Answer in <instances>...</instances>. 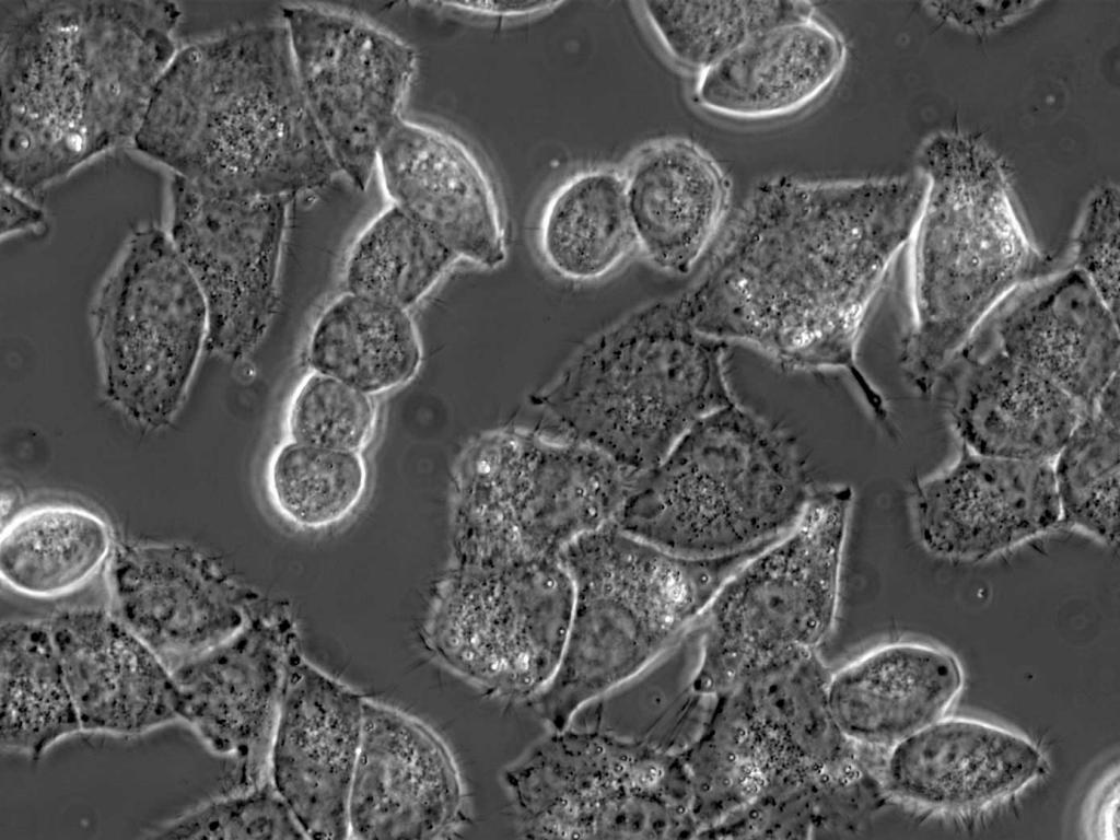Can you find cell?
<instances>
[{
  "mask_svg": "<svg viewBox=\"0 0 1120 840\" xmlns=\"http://www.w3.org/2000/svg\"><path fill=\"white\" fill-rule=\"evenodd\" d=\"M623 179L637 248L655 268L687 275L726 215L725 173L697 143L666 138L642 148Z\"/></svg>",
  "mask_w": 1120,
  "mask_h": 840,
  "instance_id": "27",
  "label": "cell"
},
{
  "mask_svg": "<svg viewBox=\"0 0 1120 840\" xmlns=\"http://www.w3.org/2000/svg\"><path fill=\"white\" fill-rule=\"evenodd\" d=\"M854 492L814 489L792 528L740 564L699 620L695 695L713 698L767 661L818 650L833 631Z\"/></svg>",
  "mask_w": 1120,
  "mask_h": 840,
  "instance_id": "9",
  "label": "cell"
},
{
  "mask_svg": "<svg viewBox=\"0 0 1120 840\" xmlns=\"http://www.w3.org/2000/svg\"><path fill=\"white\" fill-rule=\"evenodd\" d=\"M712 699L699 734L678 750L690 783L697 838L739 813L777 781L793 778L733 690Z\"/></svg>",
  "mask_w": 1120,
  "mask_h": 840,
  "instance_id": "31",
  "label": "cell"
},
{
  "mask_svg": "<svg viewBox=\"0 0 1120 840\" xmlns=\"http://www.w3.org/2000/svg\"><path fill=\"white\" fill-rule=\"evenodd\" d=\"M525 838H697L679 751L570 726L552 730L502 772Z\"/></svg>",
  "mask_w": 1120,
  "mask_h": 840,
  "instance_id": "10",
  "label": "cell"
},
{
  "mask_svg": "<svg viewBox=\"0 0 1120 840\" xmlns=\"http://www.w3.org/2000/svg\"><path fill=\"white\" fill-rule=\"evenodd\" d=\"M830 673L818 650H795L767 661L730 689L786 773L817 790L874 775L865 752L836 722L828 696Z\"/></svg>",
  "mask_w": 1120,
  "mask_h": 840,
  "instance_id": "26",
  "label": "cell"
},
{
  "mask_svg": "<svg viewBox=\"0 0 1120 840\" xmlns=\"http://www.w3.org/2000/svg\"><path fill=\"white\" fill-rule=\"evenodd\" d=\"M369 482L361 453L285 441L271 454L266 489L276 512L307 530L331 527L361 504Z\"/></svg>",
  "mask_w": 1120,
  "mask_h": 840,
  "instance_id": "37",
  "label": "cell"
},
{
  "mask_svg": "<svg viewBox=\"0 0 1120 840\" xmlns=\"http://www.w3.org/2000/svg\"><path fill=\"white\" fill-rule=\"evenodd\" d=\"M458 261L442 241L390 205L354 240L343 282L346 291L408 311Z\"/></svg>",
  "mask_w": 1120,
  "mask_h": 840,
  "instance_id": "35",
  "label": "cell"
},
{
  "mask_svg": "<svg viewBox=\"0 0 1120 840\" xmlns=\"http://www.w3.org/2000/svg\"><path fill=\"white\" fill-rule=\"evenodd\" d=\"M0 700L2 750L37 760L81 731L47 621L2 622Z\"/></svg>",
  "mask_w": 1120,
  "mask_h": 840,
  "instance_id": "32",
  "label": "cell"
},
{
  "mask_svg": "<svg viewBox=\"0 0 1120 840\" xmlns=\"http://www.w3.org/2000/svg\"><path fill=\"white\" fill-rule=\"evenodd\" d=\"M1045 769L1043 755L1026 737L973 719L942 716L887 748L877 778L894 798L957 812L1010 796Z\"/></svg>",
  "mask_w": 1120,
  "mask_h": 840,
  "instance_id": "24",
  "label": "cell"
},
{
  "mask_svg": "<svg viewBox=\"0 0 1120 840\" xmlns=\"http://www.w3.org/2000/svg\"><path fill=\"white\" fill-rule=\"evenodd\" d=\"M1070 267L1081 271L1119 316V189L1096 187L1086 199L1070 245Z\"/></svg>",
  "mask_w": 1120,
  "mask_h": 840,
  "instance_id": "40",
  "label": "cell"
},
{
  "mask_svg": "<svg viewBox=\"0 0 1120 840\" xmlns=\"http://www.w3.org/2000/svg\"><path fill=\"white\" fill-rule=\"evenodd\" d=\"M47 625L81 731L131 737L179 721L171 669L110 610L62 609Z\"/></svg>",
  "mask_w": 1120,
  "mask_h": 840,
  "instance_id": "23",
  "label": "cell"
},
{
  "mask_svg": "<svg viewBox=\"0 0 1120 840\" xmlns=\"http://www.w3.org/2000/svg\"><path fill=\"white\" fill-rule=\"evenodd\" d=\"M468 815L463 777L444 739L418 718L364 698L349 838L444 839L462 830Z\"/></svg>",
  "mask_w": 1120,
  "mask_h": 840,
  "instance_id": "15",
  "label": "cell"
},
{
  "mask_svg": "<svg viewBox=\"0 0 1120 840\" xmlns=\"http://www.w3.org/2000/svg\"><path fill=\"white\" fill-rule=\"evenodd\" d=\"M1040 2H925L926 10L944 23L961 31L990 33L1030 14Z\"/></svg>",
  "mask_w": 1120,
  "mask_h": 840,
  "instance_id": "42",
  "label": "cell"
},
{
  "mask_svg": "<svg viewBox=\"0 0 1120 840\" xmlns=\"http://www.w3.org/2000/svg\"><path fill=\"white\" fill-rule=\"evenodd\" d=\"M642 14L667 57L695 75L759 32L816 13L804 1H644Z\"/></svg>",
  "mask_w": 1120,
  "mask_h": 840,
  "instance_id": "36",
  "label": "cell"
},
{
  "mask_svg": "<svg viewBox=\"0 0 1120 840\" xmlns=\"http://www.w3.org/2000/svg\"><path fill=\"white\" fill-rule=\"evenodd\" d=\"M107 586L110 612L171 670L223 643L253 616L252 597L186 544L118 545Z\"/></svg>",
  "mask_w": 1120,
  "mask_h": 840,
  "instance_id": "17",
  "label": "cell"
},
{
  "mask_svg": "<svg viewBox=\"0 0 1120 840\" xmlns=\"http://www.w3.org/2000/svg\"><path fill=\"white\" fill-rule=\"evenodd\" d=\"M813 491L794 438L736 401L695 422L641 474L616 523L676 555L714 558L784 535Z\"/></svg>",
  "mask_w": 1120,
  "mask_h": 840,
  "instance_id": "7",
  "label": "cell"
},
{
  "mask_svg": "<svg viewBox=\"0 0 1120 840\" xmlns=\"http://www.w3.org/2000/svg\"><path fill=\"white\" fill-rule=\"evenodd\" d=\"M950 653L922 643L877 646L830 673L828 696L843 735L862 750L889 748L942 718L962 687Z\"/></svg>",
  "mask_w": 1120,
  "mask_h": 840,
  "instance_id": "28",
  "label": "cell"
},
{
  "mask_svg": "<svg viewBox=\"0 0 1120 840\" xmlns=\"http://www.w3.org/2000/svg\"><path fill=\"white\" fill-rule=\"evenodd\" d=\"M301 648L284 616H252L233 637L172 669L179 721L238 761L245 788L268 777L288 664Z\"/></svg>",
  "mask_w": 1120,
  "mask_h": 840,
  "instance_id": "16",
  "label": "cell"
},
{
  "mask_svg": "<svg viewBox=\"0 0 1120 840\" xmlns=\"http://www.w3.org/2000/svg\"><path fill=\"white\" fill-rule=\"evenodd\" d=\"M153 839H307L270 779L212 798L152 829Z\"/></svg>",
  "mask_w": 1120,
  "mask_h": 840,
  "instance_id": "39",
  "label": "cell"
},
{
  "mask_svg": "<svg viewBox=\"0 0 1120 840\" xmlns=\"http://www.w3.org/2000/svg\"><path fill=\"white\" fill-rule=\"evenodd\" d=\"M131 144L172 175L237 197L294 199L340 174L281 20L179 46Z\"/></svg>",
  "mask_w": 1120,
  "mask_h": 840,
  "instance_id": "3",
  "label": "cell"
},
{
  "mask_svg": "<svg viewBox=\"0 0 1120 840\" xmlns=\"http://www.w3.org/2000/svg\"><path fill=\"white\" fill-rule=\"evenodd\" d=\"M979 329L1086 408L1119 376V316L1073 267L1018 289Z\"/></svg>",
  "mask_w": 1120,
  "mask_h": 840,
  "instance_id": "22",
  "label": "cell"
},
{
  "mask_svg": "<svg viewBox=\"0 0 1120 840\" xmlns=\"http://www.w3.org/2000/svg\"><path fill=\"white\" fill-rule=\"evenodd\" d=\"M182 16L166 0L0 1L1 182L31 195L131 144Z\"/></svg>",
  "mask_w": 1120,
  "mask_h": 840,
  "instance_id": "2",
  "label": "cell"
},
{
  "mask_svg": "<svg viewBox=\"0 0 1120 840\" xmlns=\"http://www.w3.org/2000/svg\"><path fill=\"white\" fill-rule=\"evenodd\" d=\"M112 552L109 525L98 514L78 505L44 504L3 527L0 574L20 594L56 597L86 583Z\"/></svg>",
  "mask_w": 1120,
  "mask_h": 840,
  "instance_id": "33",
  "label": "cell"
},
{
  "mask_svg": "<svg viewBox=\"0 0 1120 840\" xmlns=\"http://www.w3.org/2000/svg\"><path fill=\"white\" fill-rule=\"evenodd\" d=\"M446 5L455 7L457 10L487 18L494 19H520L528 18L548 12L560 2L550 1H477V2H447Z\"/></svg>",
  "mask_w": 1120,
  "mask_h": 840,
  "instance_id": "44",
  "label": "cell"
},
{
  "mask_svg": "<svg viewBox=\"0 0 1120 840\" xmlns=\"http://www.w3.org/2000/svg\"><path fill=\"white\" fill-rule=\"evenodd\" d=\"M292 200L230 196L171 174L166 231L206 299L207 350L242 360L265 337Z\"/></svg>",
  "mask_w": 1120,
  "mask_h": 840,
  "instance_id": "14",
  "label": "cell"
},
{
  "mask_svg": "<svg viewBox=\"0 0 1120 840\" xmlns=\"http://www.w3.org/2000/svg\"><path fill=\"white\" fill-rule=\"evenodd\" d=\"M937 387L960 445L1001 458L1052 463L1086 409L981 329L947 362Z\"/></svg>",
  "mask_w": 1120,
  "mask_h": 840,
  "instance_id": "21",
  "label": "cell"
},
{
  "mask_svg": "<svg viewBox=\"0 0 1120 840\" xmlns=\"http://www.w3.org/2000/svg\"><path fill=\"white\" fill-rule=\"evenodd\" d=\"M422 357L421 340L408 311L349 291L322 311L306 346L311 371L370 396L410 382Z\"/></svg>",
  "mask_w": 1120,
  "mask_h": 840,
  "instance_id": "30",
  "label": "cell"
},
{
  "mask_svg": "<svg viewBox=\"0 0 1120 840\" xmlns=\"http://www.w3.org/2000/svg\"><path fill=\"white\" fill-rule=\"evenodd\" d=\"M642 472L564 435L517 425L475 436L457 462L456 564L559 559L617 521Z\"/></svg>",
  "mask_w": 1120,
  "mask_h": 840,
  "instance_id": "8",
  "label": "cell"
},
{
  "mask_svg": "<svg viewBox=\"0 0 1120 840\" xmlns=\"http://www.w3.org/2000/svg\"><path fill=\"white\" fill-rule=\"evenodd\" d=\"M573 598L560 558L456 564L435 593L423 643L435 662L490 696L534 700L561 662Z\"/></svg>",
  "mask_w": 1120,
  "mask_h": 840,
  "instance_id": "12",
  "label": "cell"
},
{
  "mask_svg": "<svg viewBox=\"0 0 1120 840\" xmlns=\"http://www.w3.org/2000/svg\"><path fill=\"white\" fill-rule=\"evenodd\" d=\"M536 243L546 267L564 280L611 275L637 248L623 174L593 167L568 177L542 207Z\"/></svg>",
  "mask_w": 1120,
  "mask_h": 840,
  "instance_id": "29",
  "label": "cell"
},
{
  "mask_svg": "<svg viewBox=\"0 0 1120 840\" xmlns=\"http://www.w3.org/2000/svg\"><path fill=\"white\" fill-rule=\"evenodd\" d=\"M727 348L693 326L676 294L593 336L530 402L561 435L644 472L695 422L737 401Z\"/></svg>",
  "mask_w": 1120,
  "mask_h": 840,
  "instance_id": "5",
  "label": "cell"
},
{
  "mask_svg": "<svg viewBox=\"0 0 1120 840\" xmlns=\"http://www.w3.org/2000/svg\"><path fill=\"white\" fill-rule=\"evenodd\" d=\"M924 202L910 244L900 366L931 394L954 354L1018 289L1058 270L1034 240L1008 168L979 137L937 130L917 149Z\"/></svg>",
  "mask_w": 1120,
  "mask_h": 840,
  "instance_id": "4",
  "label": "cell"
},
{
  "mask_svg": "<svg viewBox=\"0 0 1120 840\" xmlns=\"http://www.w3.org/2000/svg\"><path fill=\"white\" fill-rule=\"evenodd\" d=\"M1 238L42 228L44 210L30 195L1 182Z\"/></svg>",
  "mask_w": 1120,
  "mask_h": 840,
  "instance_id": "43",
  "label": "cell"
},
{
  "mask_svg": "<svg viewBox=\"0 0 1120 840\" xmlns=\"http://www.w3.org/2000/svg\"><path fill=\"white\" fill-rule=\"evenodd\" d=\"M770 544L690 558L638 538L616 522L570 544L560 560L573 610L559 667L534 699L550 731L630 681L699 621L727 578Z\"/></svg>",
  "mask_w": 1120,
  "mask_h": 840,
  "instance_id": "6",
  "label": "cell"
},
{
  "mask_svg": "<svg viewBox=\"0 0 1120 840\" xmlns=\"http://www.w3.org/2000/svg\"><path fill=\"white\" fill-rule=\"evenodd\" d=\"M815 796L814 783L792 778L782 779L739 813L705 833L703 838H814Z\"/></svg>",
  "mask_w": 1120,
  "mask_h": 840,
  "instance_id": "41",
  "label": "cell"
},
{
  "mask_svg": "<svg viewBox=\"0 0 1120 840\" xmlns=\"http://www.w3.org/2000/svg\"><path fill=\"white\" fill-rule=\"evenodd\" d=\"M1060 525L1119 541V376L1088 406L1052 462Z\"/></svg>",
  "mask_w": 1120,
  "mask_h": 840,
  "instance_id": "34",
  "label": "cell"
},
{
  "mask_svg": "<svg viewBox=\"0 0 1120 840\" xmlns=\"http://www.w3.org/2000/svg\"><path fill=\"white\" fill-rule=\"evenodd\" d=\"M842 35L816 13L772 25L696 75L691 97L703 112L733 121L797 114L826 95L843 73Z\"/></svg>",
  "mask_w": 1120,
  "mask_h": 840,
  "instance_id": "25",
  "label": "cell"
},
{
  "mask_svg": "<svg viewBox=\"0 0 1120 840\" xmlns=\"http://www.w3.org/2000/svg\"><path fill=\"white\" fill-rule=\"evenodd\" d=\"M364 696L310 662L289 661L268 777L307 839H346Z\"/></svg>",
  "mask_w": 1120,
  "mask_h": 840,
  "instance_id": "19",
  "label": "cell"
},
{
  "mask_svg": "<svg viewBox=\"0 0 1120 840\" xmlns=\"http://www.w3.org/2000/svg\"><path fill=\"white\" fill-rule=\"evenodd\" d=\"M298 79L340 172L355 188L371 180L417 70L415 49L371 21L314 4L281 8Z\"/></svg>",
  "mask_w": 1120,
  "mask_h": 840,
  "instance_id": "13",
  "label": "cell"
},
{
  "mask_svg": "<svg viewBox=\"0 0 1120 840\" xmlns=\"http://www.w3.org/2000/svg\"><path fill=\"white\" fill-rule=\"evenodd\" d=\"M911 505L921 545L956 561H984L1060 526L1052 463L962 445L952 464L915 485Z\"/></svg>",
  "mask_w": 1120,
  "mask_h": 840,
  "instance_id": "18",
  "label": "cell"
},
{
  "mask_svg": "<svg viewBox=\"0 0 1120 840\" xmlns=\"http://www.w3.org/2000/svg\"><path fill=\"white\" fill-rule=\"evenodd\" d=\"M376 423L373 396L314 371L295 388L285 416L288 441L355 453L369 445Z\"/></svg>",
  "mask_w": 1120,
  "mask_h": 840,
  "instance_id": "38",
  "label": "cell"
},
{
  "mask_svg": "<svg viewBox=\"0 0 1120 840\" xmlns=\"http://www.w3.org/2000/svg\"><path fill=\"white\" fill-rule=\"evenodd\" d=\"M105 397L138 424L167 427L207 348L206 299L166 230H136L91 306Z\"/></svg>",
  "mask_w": 1120,
  "mask_h": 840,
  "instance_id": "11",
  "label": "cell"
},
{
  "mask_svg": "<svg viewBox=\"0 0 1120 840\" xmlns=\"http://www.w3.org/2000/svg\"><path fill=\"white\" fill-rule=\"evenodd\" d=\"M926 184L913 174L758 182L700 277L678 293L701 332L790 371H841L879 421L882 394L858 349L871 307L908 245Z\"/></svg>",
  "mask_w": 1120,
  "mask_h": 840,
  "instance_id": "1",
  "label": "cell"
},
{
  "mask_svg": "<svg viewBox=\"0 0 1120 840\" xmlns=\"http://www.w3.org/2000/svg\"><path fill=\"white\" fill-rule=\"evenodd\" d=\"M376 167L390 205L460 261L486 270L505 262L508 242L495 186L458 138L402 118L382 144Z\"/></svg>",
  "mask_w": 1120,
  "mask_h": 840,
  "instance_id": "20",
  "label": "cell"
}]
</instances>
